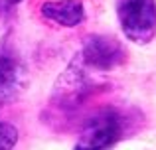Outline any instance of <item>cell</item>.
<instances>
[{
	"instance_id": "cell-1",
	"label": "cell",
	"mask_w": 156,
	"mask_h": 150,
	"mask_svg": "<svg viewBox=\"0 0 156 150\" xmlns=\"http://www.w3.org/2000/svg\"><path fill=\"white\" fill-rule=\"evenodd\" d=\"M122 134V115L113 107L97 109L79 132L73 150H109Z\"/></svg>"
},
{
	"instance_id": "cell-2",
	"label": "cell",
	"mask_w": 156,
	"mask_h": 150,
	"mask_svg": "<svg viewBox=\"0 0 156 150\" xmlns=\"http://www.w3.org/2000/svg\"><path fill=\"white\" fill-rule=\"evenodd\" d=\"M117 18L126 40L148 44L156 36V0H117Z\"/></svg>"
},
{
	"instance_id": "cell-3",
	"label": "cell",
	"mask_w": 156,
	"mask_h": 150,
	"mask_svg": "<svg viewBox=\"0 0 156 150\" xmlns=\"http://www.w3.org/2000/svg\"><path fill=\"white\" fill-rule=\"evenodd\" d=\"M89 91H91V85L85 75V65L77 55L57 79L53 89V101L61 109H75L87 99Z\"/></svg>"
},
{
	"instance_id": "cell-4",
	"label": "cell",
	"mask_w": 156,
	"mask_h": 150,
	"mask_svg": "<svg viewBox=\"0 0 156 150\" xmlns=\"http://www.w3.org/2000/svg\"><path fill=\"white\" fill-rule=\"evenodd\" d=\"M85 67L97 71H111L125 61V50L121 42L109 36H89L79 54Z\"/></svg>"
},
{
	"instance_id": "cell-5",
	"label": "cell",
	"mask_w": 156,
	"mask_h": 150,
	"mask_svg": "<svg viewBox=\"0 0 156 150\" xmlns=\"http://www.w3.org/2000/svg\"><path fill=\"white\" fill-rule=\"evenodd\" d=\"M44 18L65 28L79 26L85 20V6L81 0H50L40 8Z\"/></svg>"
},
{
	"instance_id": "cell-6",
	"label": "cell",
	"mask_w": 156,
	"mask_h": 150,
	"mask_svg": "<svg viewBox=\"0 0 156 150\" xmlns=\"http://www.w3.org/2000/svg\"><path fill=\"white\" fill-rule=\"evenodd\" d=\"M22 87V65L10 51L0 50V107Z\"/></svg>"
},
{
	"instance_id": "cell-7",
	"label": "cell",
	"mask_w": 156,
	"mask_h": 150,
	"mask_svg": "<svg viewBox=\"0 0 156 150\" xmlns=\"http://www.w3.org/2000/svg\"><path fill=\"white\" fill-rule=\"evenodd\" d=\"M18 142V131L14 124L0 120V150H14Z\"/></svg>"
},
{
	"instance_id": "cell-8",
	"label": "cell",
	"mask_w": 156,
	"mask_h": 150,
	"mask_svg": "<svg viewBox=\"0 0 156 150\" xmlns=\"http://www.w3.org/2000/svg\"><path fill=\"white\" fill-rule=\"evenodd\" d=\"M2 2V6H16L18 2H22V0H0Z\"/></svg>"
}]
</instances>
